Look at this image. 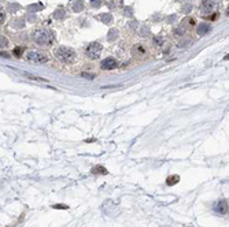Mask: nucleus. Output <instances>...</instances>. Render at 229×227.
Returning <instances> with one entry per match:
<instances>
[{"mask_svg":"<svg viewBox=\"0 0 229 227\" xmlns=\"http://www.w3.org/2000/svg\"><path fill=\"white\" fill-rule=\"evenodd\" d=\"M55 55H56V57L59 59V60L66 62V63L73 62L75 59V52L73 49H70V48H66V47L58 48V49L55 51Z\"/></svg>","mask_w":229,"mask_h":227,"instance_id":"f257e3e1","label":"nucleus"},{"mask_svg":"<svg viewBox=\"0 0 229 227\" xmlns=\"http://www.w3.org/2000/svg\"><path fill=\"white\" fill-rule=\"evenodd\" d=\"M33 40H34V43L40 44V45H47V44L51 43L52 37H51L50 32H47L45 29H41V30L34 32V34H33Z\"/></svg>","mask_w":229,"mask_h":227,"instance_id":"f03ea898","label":"nucleus"},{"mask_svg":"<svg viewBox=\"0 0 229 227\" xmlns=\"http://www.w3.org/2000/svg\"><path fill=\"white\" fill-rule=\"evenodd\" d=\"M25 57H26V60L32 62V63H37V64L48 62V56L41 52H39V51H28L25 53Z\"/></svg>","mask_w":229,"mask_h":227,"instance_id":"7ed1b4c3","label":"nucleus"},{"mask_svg":"<svg viewBox=\"0 0 229 227\" xmlns=\"http://www.w3.org/2000/svg\"><path fill=\"white\" fill-rule=\"evenodd\" d=\"M102 48H103V47H102L99 43H92L89 47H88V55H89L91 57L97 59V57H99V52L102 51Z\"/></svg>","mask_w":229,"mask_h":227,"instance_id":"20e7f679","label":"nucleus"},{"mask_svg":"<svg viewBox=\"0 0 229 227\" xmlns=\"http://www.w3.org/2000/svg\"><path fill=\"white\" fill-rule=\"evenodd\" d=\"M215 211L218 213H221V215H226L229 211V205H228V201H225V200H219L218 202H217V205H215Z\"/></svg>","mask_w":229,"mask_h":227,"instance_id":"39448f33","label":"nucleus"},{"mask_svg":"<svg viewBox=\"0 0 229 227\" xmlns=\"http://www.w3.org/2000/svg\"><path fill=\"white\" fill-rule=\"evenodd\" d=\"M115 66H117V60L114 57H107V59H104L102 62V68L103 70H113Z\"/></svg>","mask_w":229,"mask_h":227,"instance_id":"423d86ee","label":"nucleus"},{"mask_svg":"<svg viewBox=\"0 0 229 227\" xmlns=\"http://www.w3.org/2000/svg\"><path fill=\"white\" fill-rule=\"evenodd\" d=\"M23 75H25L26 78L32 79V81H37V82H44V84H48L50 82V79L48 78H43V77H39V75H33V74H29V73H23Z\"/></svg>","mask_w":229,"mask_h":227,"instance_id":"0eeeda50","label":"nucleus"},{"mask_svg":"<svg viewBox=\"0 0 229 227\" xmlns=\"http://www.w3.org/2000/svg\"><path fill=\"white\" fill-rule=\"evenodd\" d=\"M91 172H92L93 175H97V174L107 175V174H108V171L106 170V168H104L103 166H95V167L92 168V170H91Z\"/></svg>","mask_w":229,"mask_h":227,"instance_id":"6e6552de","label":"nucleus"},{"mask_svg":"<svg viewBox=\"0 0 229 227\" xmlns=\"http://www.w3.org/2000/svg\"><path fill=\"white\" fill-rule=\"evenodd\" d=\"M179 182H180L179 175H170V177H168V179H166V185H168V186H174V185H177Z\"/></svg>","mask_w":229,"mask_h":227,"instance_id":"1a4fd4ad","label":"nucleus"},{"mask_svg":"<svg viewBox=\"0 0 229 227\" xmlns=\"http://www.w3.org/2000/svg\"><path fill=\"white\" fill-rule=\"evenodd\" d=\"M213 7H214V3H213V0H204L200 8H202V11L207 12V11H211V10H213Z\"/></svg>","mask_w":229,"mask_h":227,"instance_id":"9d476101","label":"nucleus"},{"mask_svg":"<svg viewBox=\"0 0 229 227\" xmlns=\"http://www.w3.org/2000/svg\"><path fill=\"white\" fill-rule=\"evenodd\" d=\"M133 53H136V55H143L146 53V48L143 45H137L135 49H133Z\"/></svg>","mask_w":229,"mask_h":227,"instance_id":"9b49d317","label":"nucleus"},{"mask_svg":"<svg viewBox=\"0 0 229 227\" xmlns=\"http://www.w3.org/2000/svg\"><path fill=\"white\" fill-rule=\"evenodd\" d=\"M210 30V26L209 25H200V28L198 29V33L199 34H204V33H207Z\"/></svg>","mask_w":229,"mask_h":227,"instance_id":"f8f14e48","label":"nucleus"},{"mask_svg":"<svg viewBox=\"0 0 229 227\" xmlns=\"http://www.w3.org/2000/svg\"><path fill=\"white\" fill-rule=\"evenodd\" d=\"M23 51H25V49H23L22 47H17V48L14 49V55H15L17 57H19V56L22 55V52H23Z\"/></svg>","mask_w":229,"mask_h":227,"instance_id":"ddd939ff","label":"nucleus"},{"mask_svg":"<svg viewBox=\"0 0 229 227\" xmlns=\"http://www.w3.org/2000/svg\"><path fill=\"white\" fill-rule=\"evenodd\" d=\"M52 208H54V210H67L69 207L64 205V204H54V205H52Z\"/></svg>","mask_w":229,"mask_h":227,"instance_id":"4468645a","label":"nucleus"},{"mask_svg":"<svg viewBox=\"0 0 229 227\" xmlns=\"http://www.w3.org/2000/svg\"><path fill=\"white\" fill-rule=\"evenodd\" d=\"M6 47H7V39L1 36V48H6Z\"/></svg>","mask_w":229,"mask_h":227,"instance_id":"2eb2a0df","label":"nucleus"},{"mask_svg":"<svg viewBox=\"0 0 229 227\" xmlns=\"http://www.w3.org/2000/svg\"><path fill=\"white\" fill-rule=\"evenodd\" d=\"M217 17H218V14H213V15H210V17H206V19H210V21H214V19H217Z\"/></svg>","mask_w":229,"mask_h":227,"instance_id":"dca6fc26","label":"nucleus"},{"mask_svg":"<svg viewBox=\"0 0 229 227\" xmlns=\"http://www.w3.org/2000/svg\"><path fill=\"white\" fill-rule=\"evenodd\" d=\"M83 77H85V78H88V79H92L93 77H95V75H92V74H86V73H83Z\"/></svg>","mask_w":229,"mask_h":227,"instance_id":"f3484780","label":"nucleus"},{"mask_svg":"<svg viewBox=\"0 0 229 227\" xmlns=\"http://www.w3.org/2000/svg\"><path fill=\"white\" fill-rule=\"evenodd\" d=\"M224 60H229V53H228V55H225V57H224Z\"/></svg>","mask_w":229,"mask_h":227,"instance_id":"a211bd4d","label":"nucleus"},{"mask_svg":"<svg viewBox=\"0 0 229 227\" xmlns=\"http://www.w3.org/2000/svg\"><path fill=\"white\" fill-rule=\"evenodd\" d=\"M226 15H229V8H228V10H226Z\"/></svg>","mask_w":229,"mask_h":227,"instance_id":"6ab92c4d","label":"nucleus"}]
</instances>
